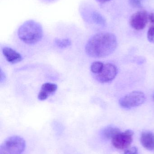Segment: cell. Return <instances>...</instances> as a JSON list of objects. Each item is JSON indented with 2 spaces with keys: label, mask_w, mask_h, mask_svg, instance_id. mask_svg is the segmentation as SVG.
Instances as JSON below:
<instances>
[{
  "label": "cell",
  "mask_w": 154,
  "mask_h": 154,
  "mask_svg": "<svg viewBox=\"0 0 154 154\" xmlns=\"http://www.w3.org/2000/svg\"><path fill=\"white\" fill-rule=\"evenodd\" d=\"M92 19L97 24L100 25H105L106 20L104 17L100 14L97 12H94L92 14Z\"/></svg>",
  "instance_id": "13"
},
{
  "label": "cell",
  "mask_w": 154,
  "mask_h": 154,
  "mask_svg": "<svg viewBox=\"0 0 154 154\" xmlns=\"http://www.w3.org/2000/svg\"><path fill=\"white\" fill-rule=\"evenodd\" d=\"M143 0H129L130 4L135 8H140L142 6Z\"/></svg>",
  "instance_id": "16"
},
{
  "label": "cell",
  "mask_w": 154,
  "mask_h": 154,
  "mask_svg": "<svg viewBox=\"0 0 154 154\" xmlns=\"http://www.w3.org/2000/svg\"><path fill=\"white\" fill-rule=\"evenodd\" d=\"M57 89L58 86L56 84L50 82L44 83L42 86L41 89L38 94V99L40 100H45L50 95L54 94Z\"/></svg>",
  "instance_id": "9"
},
{
  "label": "cell",
  "mask_w": 154,
  "mask_h": 154,
  "mask_svg": "<svg viewBox=\"0 0 154 154\" xmlns=\"http://www.w3.org/2000/svg\"><path fill=\"white\" fill-rule=\"evenodd\" d=\"M121 132L120 129L118 128L109 126L104 129L103 134L104 137L106 139H112L116 135Z\"/></svg>",
  "instance_id": "11"
},
{
  "label": "cell",
  "mask_w": 154,
  "mask_h": 154,
  "mask_svg": "<svg viewBox=\"0 0 154 154\" xmlns=\"http://www.w3.org/2000/svg\"><path fill=\"white\" fill-rule=\"evenodd\" d=\"M153 99L154 100V93L153 94Z\"/></svg>",
  "instance_id": "20"
},
{
  "label": "cell",
  "mask_w": 154,
  "mask_h": 154,
  "mask_svg": "<svg viewBox=\"0 0 154 154\" xmlns=\"http://www.w3.org/2000/svg\"><path fill=\"white\" fill-rule=\"evenodd\" d=\"M145 100V95L143 92L134 91L120 99L119 103L122 107L130 109L142 105Z\"/></svg>",
  "instance_id": "4"
},
{
  "label": "cell",
  "mask_w": 154,
  "mask_h": 154,
  "mask_svg": "<svg viewBox=\"0 0 154 154\" xmlns=\"http://www.w3.org/2000/svg\"><path fill=\"white\" fill-rule=\"evenodd\" d=\"M55 43L59 48H64L69 47L71 44V41L69 39H56Z\"/></svg>",
  "instance_id": "14"
},
{
  "label": "cell",
  "mask_w": 154,
  "mask_h": 154,
  "mask_svg": "<svg viewBox=\"0 0 154 154\" xmlns=\"http://www.w3.org/2000/svg\"><path fill=\"white\" fill-rule=\"evenodd\" d=\"M147 38L150 42L154 43V27H151L148 30Z\"/></svg>",
  "instance_id": "15"
},
{
  "label": "cell",
  "mask_w": 154,
  "mask_h": 154,
  "mask_svg": "<svg viewBox=\"0 0 154 154\" xmlns=\"http://www.w3.org/2000/svg\"><path fill=\"white\" fill-rule=\"evenodd\" d=\"M117 46L116 37L109 32H100L92 36L86 44V52L90 57L103 58L112 54Z\"/></svg>",
  "instance_id": "1"
},
{
  "label": "cell",
  "mask_w": 154,
  "mask_h": 154,
  "mask_svg": "<svg viewBox=\"0 0 154 154\" xmlns=\"http://www.w3.org/2000/svg\"><path fill=\"white\" fill-rule=\"evenodd\" d=\"M26 147L25 141L18 136L5 139L0 147V154H22Z\"/></svg>",
  "instance_id": "3"
},
{
  "label": "cell",
  "mask_w": 154,
  "mask_h": 154,
  "mask_svg": "<svg viewBox=\"0 0 154 154\" xmlns=\"http://www.w3.org/2000/svg\"><path fill=\"white\" fill-rule=\"evenodd\" d=\"M116 67L112 64H104L102 71L95 75L96 79L101 83H107L112 81L117 75Z\"/></svg>",
  "instance_id": "6"
},
{
  "label": "cell",
  "mask_w": 154,
  "mask_h": 154,
  "mask_svg": "<svg viewBox=\"0 0 154 154\" xmlns=\"http://www.w3.org/2000/svg\"><path fill=\"white\" fill-rule=\"evenodd\" d=\"M124 154H139L137 147L135 146L129 147L125 150Z\"/></svg>",
  "instance_id": "17"
},
{
  "label": "cell",
  "mask_w": 154,
  "mask_h": 154,
  "mask_svg": "<svg viewBox=\"0 0 154 154\" xmlns=\"http://www.w3.org/2000/svg\"><path fill=\"white\" fill-rule=\"evenodd\" d=\"M98 2H99L101 3H104L107 2H109L110 0H96Z\"/></svg>",
  "instance_id": "19"
},
{
  "label": "cell",
  "mask_w": 154,
  "mask_h": 154,
  "mask_svg": "<svg viewBox=\"0 0 154 154\" xmlns=\"http://www.w3.org/2000/svg\"><path fill=\"white\" fill-rule=\"evenodd\" d=\"M134 135V132L132 130L121 132L112 139V145L116 149L126 150L132 144Z\"/></svg>",
  "instance_id": "5"
},
{
  "label": "cell",
  "mask_w": 154,
  "mask_h": 154,
  "mask_svg": "<svg viewBox=\"0 0 154 154\" xmlns=\"http://www.w3.org/2000/svg\"><path fill=\"white\" fill-rule=\"evenodd\" d=\"M148 20L151 23L154 24V13H152L148 15Z\"/></svg>",
  "instance_id": "18"
},
{
  "label": "cell",
  "mask_w": 154,
  "mask_h": 154,
  "mask_svg": "<svg viewBox=\"0 0 154 154\" xmlns=\"http://www.w3.org/2000/svg\"><path fill=\"white\" fill-rule=\"evenodd\" d=\"M2 53L6 60L11 64H16L22 60L21 55L11 48L4 47L2 49Z\"/></svg>",
  "instance_id": "8"
},
{
  "label": "cell",
  "mask_w": 154,
  "mask_h": 154,
  "mask_svg": "<svg viewBox=\"0 0 154 154\" xmlns=\"http://www.w3.org/2000/svg\"><path fill=\"white\" fill-rule=\"evenodd\" d=\"M140 141L142 146L148 151L154 150V134L150 131H144L141 134Z\"/></svg>",
  "instance_id": "10"
},
{
  "label": "cell",
  "mask_w": 154,
  "mask_h": 154,
  "mask_svg": "<svg viewBox=\"0 0 154 154\" xmlns=\"http://www.w3.org/2000/svg\"><path fill=\"white\" fill-rule=\"evenodd\" d=\"M104 64L100 61H96L93 62L91 64L90 66V70L91 72L94 75H97L100 73L103 67H104Z\"/></svg>",
  "instance_id": "12"
},
{
  "label": "cell",
  "mask_w": 154,
  "mask_h": 154,
  "mask_svg": "<svg viewBox=\"0 0 154 154\" xmlns=\"http://www.w3.org/2000/svg\"><path fill=\"white\" fill-rule=\"evenodd\" d=\"M148 20V15L145 11H138L133 14L130 18V24L132 28L140 30L145 28Z\"/></svg>",
  "instance_id": "7"
},
{
  "label": "cell",
  "mask_w": 154,
  "mask_h": 154,
  "mask_svg": "<svg viewBox=\"0 0 154 154\" xmlns=\"http://www.w3.org/2000/svg\"><path fill=\"white\" fill-rule=\"evenodd\" d=\"M18 36L20 40L26 44H35L42 38V27L40 23L35 21H26L19 27Z\"/></svg>",
  "instance_id": "2"
}]
</instances>
